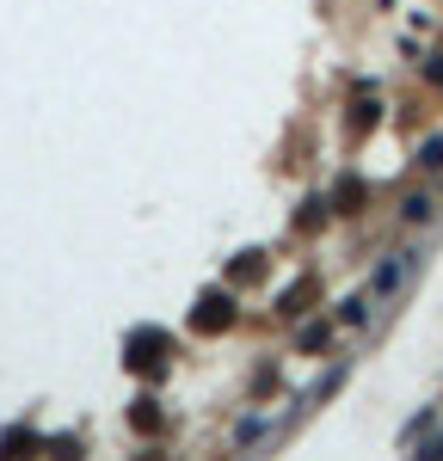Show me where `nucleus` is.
I'll list each match as a JSON object with an SVG mask.
<instances>
[{"label":"nucleus","instance_id":"3","mask_svg":"<svg viewBox=\"0 0 443 461\" xmlns=\"http://www.w3.org/2000/svg\"><path fill=\"white\" fill-rule=\"evenodd\" d=\"M431 210H438L431 197H412V203H406V221H431Z\"/></svg>","mask_w":443,"mask_h":461},{"label":"nucleus","instance_id":"2","mask_svg":"<svg viewBox=\"0 0 443 461\" xmlns=\"http://www.w3.org/2000/svg\"><path fill=\"white\" fill-rule=\"evenodd\" d=\"M197 326H210V332H216V326H228V302H222V295H210V302L197 308Z\"/></svg>","mask_w":443,"mask_h":461},{"label":"nucleus","instance_id":"4","mask_svg":"<svg viewBox=\"0 0 443 461\" xmlns=\"http://www.w3.org/2000/svg\"><path fill=\"white\" fill-rule=\"evenodd\" d=\"M419 160H425V167H443V136H431V142H425V154H419Z\"/></svg>","mask_w":443,"mask_h":461},{"label":"nucleus","instance_id":"1","mask_svg":"<svg viewBox=\"0 0 443 461\" xmlns=\"http://www.w3.org/2000/svg\"><path fill=\"white\" fill-rule=\"evenodd\" d=\"M412 258H419V252H394V258H388V265L375 271V284H369V302H382V295H394V289L406 284V271H412Z\"/></svg>","mask_w":443,"mask_h":461}]
</instances>
